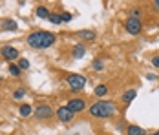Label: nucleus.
Segmentation results:
<instances>
[{
    "instance_id": "f03ea898",
    "label": "nucleus",
    "mask_w": 159,
    "mask_h": 135,
    "mask_svg": "<svg viewBox=\"0 0 159 135\" xmlns=\"http://www.w3.org/2000/svg\"><path fill=\"white\" fill-rule=\"evenodd\" d=\"M26 44L33 49H49L57 44V35L48 29H35L31 33H28Z\"/></svg>"
},
{
    "instance_id": "b1692460",
    "label": "nucleus",
    "mask_w": 159,
    "mask_h": 135,
    "mask_svg": "<svg viewBox=\"0 0 159 135\" xmlns=\"http://www.w3.org/2000/svg\"><path fill=\"white\" fill-rule=\"evenodd\" d=\"M150 64H152L156 70H159V53H157V55H154V57L150 59Z\"/></svg>"
},
{
    "instance_id": "39448f33",
    "label": "nucleus",
    "mask_w": 159,
    "mask_h": 135,
    "mask_svg": "<svg viewBox=\"0 0 159 135\" xmlns=\"http://www.w3.org/2000/svg\"><path fill=\"white\" fill-rule=\"evenodd\" d=\"M0 57L6 62H9V64L16 62V60L20 59V49L11 44H4V46H0Z\"/></svg>"
},
{
    "instance_id": "f257e3e1",
    "label": "nucleus",
    "mask_w": 159,
    "mask_h": 135,
    "mask_svg": "<svg viewBox=\"0 0 159 135\" xmlns=\"http://www.w3.org/2000/svg\"><path fill=\"white\" fill-rule=\"evenodd\" d=\"M119 113H123V110L119 108L117 102L113 101H95L88 106V115L93 117V119H101V120H106V119H111V117H117Z\"/></svg>"
},
{
    "instance_id": "a211bd4d",
    "label": "nucleus",
    "mask_w": 159,
    "mask_h": 135,
    "mask_svg": "<svg viewBox=\"0 0 159 135\" xmlns=\"http://www.w3.org/2000/svg\"><path fill=\"white\" fill-rule=\"evenodd\" d=\"M7 71H9V75L15 77V79H18V77L24 73V71H22L20 68H18V64H16V62H11V64L7 66Z\"/></svg>"
},
{
    "instance_id": "9b49d317",
    "label": "nucleus",
    "mask_w": 159,
    "mask_h": 135,
    "mask_svg": "<svg viewBox=\"0 0 159 135\" xmlns=\"http://www.w3.org/2000/svg\"><path fill=\"white\" fill-rule=\"evenodd\" d=\"M86 44H82V42H77V44L71 47V59L75 60H80L82 57H86Z\"/></svg>"
},
{
    "instance_id": "c756f323",
    "label": "nucleus",
    "mask_w": 159,
    "mask_h": 135,
    "mask_svg": "<svg viewBox=\"0 0 159 135\" xmlns=\"http://www.w3.org/2000/svg\"><path fill=\"white\" fill-rule=\"evenodd\" d=\"M157 28H159V22H157Z\"/></svg>"
},
{
    "instance_id": "6e6552de",
    "label": "nucleus",
    "mask_w": 159,
    "mask_h": 135,
    "mask_svg": "<svg viewBox=\"0 0 159 135\" xmlns=\"http://www.w3.org/2000/svg\"><path fill=\"white\" fill-rule=\"evenodd\" d=\"M55 115H57V120L61 122V124H71L73 120H75V113L71 111V110H68V106H59L57 110H55Z\"/></svg>"
},
{
    "instance_id": "cd10ccee",
    "label": "nucleus",
    "mask_w": 159,
    "mask_h": 135,
    "mask_svg": "<svg viewBox=\"0 0 159 135\" xmlns=\"http://www.w3.org/2000/svg\"><path fill=\"white\" fill-rule=\"evenodd\" d=\"M150 135H159V130H157V132H154V133H150Z\"/></svg>"
},
{
    "instance_id": "7c9ffc66",
    "label": "nucleus",
    "mask_w": 159,
    "mask_h": 135,
    "mask_svg": "<svg viewBox=\"0 0 159 135\" xmlns=\"http://www.w3.org/2000/svg\"><path fill=\"white\" fill-rule=\"evenodd\" d=\"M75 135H79V133H75Z\"/></svg>"
},
{
    "instance_id": "2eb2a0df",
    "label": "nucleus",
    "mask_w": 159,
    "mask_h": 135,
    "mask_svg": "<svg viewBox=\"0 0 159 135\" xmlns=\"http://www.w3.org/2000/svg\"><path fill=\"white\" fill-rule=\"evenodd\" d=\"M135 97H137V90H126V91H123V95H121V102L125 106H130V102H134L135 101Z\"/></svg>"
},
{
    "instance_id": "4468645a",
    "label": "nucleus",
    "mask_w": 159,
    "mask_h": 135,
    "mask_svg": "<svg viewBox=\"0 0 159 135\" xmlns=\"http://www.w3.org/2000/svg\"><path fill=\"white\" fill-rule=\"evenodd\" d=\"M33 113H35V108H33L30 102H22V104L18 106V115H20L22 119H28V117H31Z\"/></svg>"
},
{
    "instance_id": "aec40b11",
    "label": "nucleus",
    "mask_w": 159,
    "mask_h": 135,
    "mask_svg": "<svg viewBox=\"0 0 159 135\" xmlns=\"http://www.w3.org/2000/svg\"><path fill=\"white\" fill-rule=\"evenodd\" d=\"M48 22L49 24H53V26H61L62 24V18H61V13L59 11H55V13H51L48 18Z\"/></svg>"
},
{
    "instance_id": "423d86ee",
    "label": "nucleus",
    "mask_w": 159,
    "mask_h": 135,
    "mask_svg": "<svg viewBox=\"0 0 159 135\" xmlns=\"http://www.w3.org/2000/svg\"><path fill=\"white\" fill-rule=\"evenodd\" d=\"M125 29H126V33L134 35V37L141 35V33H143V20H141V18L128 16L126 20H125Z\"/></svg>"
},
{
    "instance_id": "20e7f679",
    "label": "nucleus",
    "mask_w": 159,
    "mask_h": 135,
    "mask_svg": "<svg viewBox=\"0 0 159 135\" xmlns=\"http://www.w3.org/2000/svg\"><path fill=\"white\" fill-rule=\"evenodd\" d=\"M33 117L39 120V122H48V120H51L53 117H55V110H53L49 104L42 102V104H39L37 108H35Z\"/></svg>"
},
{
    "instance_id": "ddd939ff",
    "label": "nucleus",
    "mask_w": 159,
    "mask_h": 135,
    "mask_svg": "<svg viewBox=\"0 0 159 135\" xmlns=\"http://www.w3.org/2000/svg\"><path fill=\"white\" fill-rule=\"evenodd\" d=\"M125 133L126 135H148V132H146L144 128H141L139 124H132V122H128Z\"/></svg>"
},
{
    "instance_id": "393cba45",
    "label": "nucleus",
    "mask_w": 159,
    "mask_h": 135,
    "mask_svg": "<svg viewBox=\"0 0 159 135\" xmlns=\"http://www.w3.org/2000/svg\"><path fill=\"white\" fill-rule=\"evenodd\" d=\"M126 124H128V122H125V120H119V122H117V126H115V128H117V130H119V132H123V130H126Z\"/></svg>"
},
{
    "instance_id": "0eeeda50",
    "label": "nucleus",
    "mask_w": 159,
    "mask_h": 135,
    "mask_svg": "<svg viewBox=\"0 0 159 135\" xmlns=\"http://www.w3.org/2000/svg\"><path fill=\"white\" fill-rule=\"evenodd\" d=\"M68 110H71L75 115H79L82 111H86V108H88V102H86V99L84 97H71V99H68Z\"/></svg>"
},
{
    "instance_id": "9d476101",
    "label": "nucleus",
    "mask_w": 159,
    "mask_h": 135,
    "mask_svg": "<svg viewBox=\"0 0 159 135\" xmlns=\"http://www.w3.org/2000/svg\"><path fill=\"white\" fill-rule=\"evenodd\" d=\"M0 31L15 33V31H18V22H16L15 18H2L0 20Z\"/></svg>"
},
{
    "instance_id": "5701e85b",
    "label": "nucleus",
    "mask_w": 159,
    "mask_h": 135,
    "mask_svg": "<svg viewBox=\"0 0 159 135\" xmlns=\"http://www.w3.org/2000/svg\"><path fill=\"white\" fill-rule=\"evenodd\" d=\"M59 13H61V18H62V24H68V22H71V20H73V15H71V13H70V11H59Z\"/></svg>"
},
{
    "instance_id": "1a4fd4ad",
    "label": "nucleus",
    "mask_w": 159,
    "mask_h": 135,
    "mask_svg": "<svg viewBox=\"0 0 159 135\" xmlns=\"http://www.w3.org/2000/svg\"><path fill=\"white\" fill-rule=\"evenodd\" d=\"M73 37L79 40V42H82V44H86V42H93L97 38V31L95 29H79L73 33Z\"/></svg>"
},
{
    "instance_id": "f8f14e48",
    "label": "nucleus",
    "mask_w": 159,
    "mask_h": 135,
    "mask_svg": "<svg viewBox=\"0 0 159 135\" xmlns=\"http://www.w3.org/2000/svg\"><path fill=\"white\" fill-rule=\"evenodd\" d=\"M49 15H51V11H49V7L46 4H39L37 7H35V16L37 18H40V20H48Z\"/></svg>"
},
{
    "instance_id": "c85d7f7f",
    "label": "nucleus",
    "mask_w": 159,
    "mask_h": 135,
    "mask_svg": "<svg viewBox=\"0 0 159 135\" xmlns=\"http://www.w3.org/2000/svg\"><path fill=\"white\" fill-rule=\"evenodd\" d=\"M2 80H4V79H2V75H0V82H2Z\"/></svg>"
},
{
    "instance_id": "a878e982",
    "label": "nucleus",
    "mask_w": 159,
    "mask_h": 135,
    "mask_svg": "<svg viewBox=\"0 0 159 135\" xmlns=\"http://www.w3.org/2000/svg\"><path fill=\"white\" fill-rule=\"evenodd\" d=\"M152 7H154L156 11H159V0H156V2H152Z\"/></svg>"
},
{
    "instance_id": "bb28decb",
    "label": "nucleus",
    "mask_w": 159,
    "mask_h": 135,
    "mask_svg": "<svg viewBox=\"0 0 159 135\" xmlns=\"http://www.w3.org/2000/svg\"><path fill=\"white\" fill-rule=\"evenodd\" d=\"M146 77H148L150 80H157V75H152V73H150V75H146Z\"/></svg>"
},
{
    "instance_id": "dca6fc26",
    "label": "nucleus",
    "mask_w": 159,
    "mask_h": 135,
    "mask_svg": "<svg viewBox=\"0 0 159 135\" xmlns=\"http://www.w3.org/2000/svg\"><path fill=\"white\" fill-rule=\"evenodd\" d=\"M93 95L97 97V101L104 99L108 95V84H97L95 88H93Z\"/></svg>"
},
{
    "instance_id": "6ab92c4d",
    "label": "nucleus",
    "mask_w": 159,
    "mask_h": 135,
    "mask_svg": "<svg viewBox=\"0 0 159 135\" xmlns=\"http://www.w3.org/2000/svg\"><path fill=\"white\" fill-rule=\"evenodd\" d=\"M26 95H28V91H26V88H16V90H13V93H11L13 101H22V99H24Z\"/></svg>"
},
{
    "instance_id": "412c9836",
    "label": "nucleus",
    "mask_w": 159,
    "mask_h": 135,
    "mask_svg": "<svg viewBox=\"0 0 159 135\" xmlns=\"http://www.w3.org/2000/svg\"><path fill=\"white\" fill-rule=\"evenodd\" d=\"M143 15H144V11L139 7V6H132V7H130V16H134V18H141V20H143Z\"/></svg>"
},
{
    "instance_id": "4be33fe9",
    "label": "nucleus",
    "mask_w": 159,
    "mask_h": 135,
    "mask_svg": "<svg viewBox=\"0 0 159 135\" xmlns=\"http://www.w3.org/2000/svg\"><path fill=\"white\" fill-rule=\"evenodd\" d=\"M16 64H18V68L22 70V71H28L30 70V66H31V62L28 59H24V57H20V59L16 60Z\"/></svg>"
},
{
    "instance_id": "7ed1b4c3",
    "label": "nucleus",
    "mask_w": 159,
    "mask_h": 135,
    "mask_svg": "<svg viewBox=\"0 0 159 135\" xmlns=\"http://www.w3.org/2000/svg\"><path fill=\"white\" fill-rule=\"evenodd\" d=\"M66 84H68V88L71 91L79 93V91H82L86 88L88 79L84 75H80V73H70V75H66Z\"/></svg>"
},
{
    "instance_id": "f3484780",
    "label": "nucleus",
    "mask_w": 159,
    "mask_h": 135,
    "mask_svg": "<svg viewBox=\"0 0 159 135\" xmlns=\"http://www.w3.org/2000/svg\"><path fill=\"white\" fill-rule=\"evenodd\" d=\"M90 68H92L95 73H101V71H104V70H106V66H104V59H101V57L93 59V60H92V64H90Z\"/></svg>"
}]
</instances>
